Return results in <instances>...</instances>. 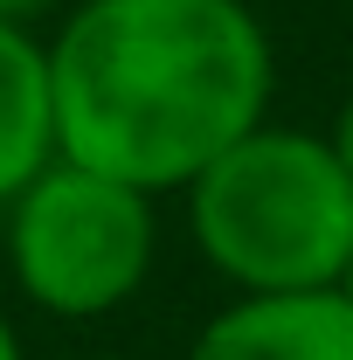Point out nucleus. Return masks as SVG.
<instances>
[{
	"mask_svg": "<svg viewBox=\"0 0 353 360\" xmlns=\"http://www.w3.org/2000/svg\"><path fill=\"white\" fill-rule=\"evenodd\" d=\"M56 153L180 194L270 118L277 49L250 0H77L49 35Z\"/></svg>",
	"mask_w": 353,
	"mask_h": 360,
	"instance_id": "nucleus-1",
	"label": "nucleus"
},
{
	"mask_svg": "<svg viewBox=\"0 0 353 360\" xmlns=\"http://www.w3.org/2000/svg\"><path fill=\"white\" fill-rule=\"evenodd\" d=\"M180 215L229 291H333L353 257V174L312 125H250L180 187Z\"/></svg>",
	"mask_w": 353,
	"mask_h": 360,
	"instance_id": "nucleus-2",
	"label": "nucleus"
},
{
	"mask_svg": "<svg viewBox=\"0 0 353 360\" xmlns=\"http://www.w3.org/2000/svg\"><path fill=\"white\" fill-rule=\"evenodd\" d=\"M0 250L21 305L49 319H111L153 284L160 194L56 153L0 208Z\"/></svg>",
	"mask_w": 353,
	"mask_h": 360,
	"instance_id": "nucleus-3",
	"label": "nucleus"
},
{
	"mask_svg": "<svg viewBox=\"0 0 353 360\" xmlns=\"http://www.w3.org/2000/svg\"><path fill=\"white\" fill-rule=\"evenodd\" d=\"M187 360H353V312L340 291H229Z\"/></svg>",
	"mask_w": 353,
	"mask_h": 360,
	"instance_id": "nucleus-4",
	"label": "nucleus"
},
{
	"mask_svg": "<svg viewBox=\"0 0 353 360\" xmlns=\"http://www.w3.org/2000/svg\"><path fill=\"white\" fill-rule=\"evenodd\" d=\"M56 160V104H49V49L35 28L0 21V208Z\"/></svg>",
	"mask_w": 353,
	"mask_h": 360,
	"instance_id": "nucleus-5",
	"label": "nucleus"
},
{
	"mask_svg": "<svg viewBox=\"0 0 353 360\" xmlns=\"http://www.w3.org/2000/svg\"><path fill=\"white\" fill-rule=\"evenodd\" d=\"M326 139H333V153L347 160V174H353V90H347V104L333 111V125H326Z\"/></svg>",
	"mask_w": 353,
	"mask_h": 360,
	"instance_id": "nucleus-6",
	"label": "nucleus"
},
{
	"mask_svg": "<svg viewBox=\"0 0 353 360\" xmlns=\"http://www.w3.org/2000/svg\"><path fill=\"white\" fill-rule=\"evenodd\" d=\"M49 7H63V0H0V21H14V28H35Z\"/></svg>",
	"mask_w": 353,
	"mask_h": 360,
	"instance_id": "nucleus-7",
	"label": "nucleus"
},
{
	"mask_svg": "<svg viewBox=\"0 0 353 360\" xmlns=\"http://www.w3.org/2000/svg\"><path fill=\"white\" fill-rule=\"evenodd\" d=\"M0 360H28V347H21V326H14V312L0 305Z\"/></svg>",
	"mask_w": 353,
	"mask_h": 360,
	"instance_id": "nucleus-8",
	"label": "nucleus"
},
{
	"mask_svg": "<svg viewBox=\"0 0 353 360\" xmlns=\"http://www.w3.org/2000/svg\"><path fill=\"white\" fill-rule=\"evenodd\" d=\"M333 291H340V305L353 312V257H347V270H340V284H333Z\"/></svg>",
	"mask_w": 353,
	"mask_h": 360,
	"instance_id": "nucleus-9",
	"label": "nucleus"
},
{
	"mask_svg": "<svg viewBox=\"0 0 353 360\" xmlns=\"http://www.w3.org/2000/svg\"><path fill=\"white\" fill-rule=\"evenodd\" d=\"M63 7H77V0H63Z\"/></svg>",
	"mask_w": 353,
	"mask_h": 360,
	"instance_id": "nucleus-10",
	"label": "nucleus"
}]
</instances>
